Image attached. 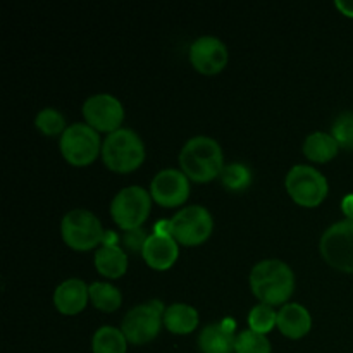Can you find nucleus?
<instances>
[{
  "label": "nucleus",
  "mask_w": 353,
  "mask_h": 353,
  "mask_svg": "<svg viewBox=\"0 0 353 353\" xmlns=\"http://www.w3.org/2000/svg\"><path fill=\"white\" fill-rule=\"evenodd\" d=\"M340 152V145L336 143L333 137L330 133H323V131H317V133L309 134L303 141V154L309 161L317 162V164H324V162H330L331 159H334Z\"/></svg>",
  "instance_id": "20"
},
{
  "label": "nucleus",
  "mask_w": 353,
  "mask_h": 353,
  "mask_svg": "<svg viewBox=\"0 0 353 353\" xmlns=\"http://www.w3.org/2000/svg\"><path fill=\"white\" fill-rule=\"evenodd\" d=\"M83 116L90 128L110 134L121 130V124L124 121V107L116 97L109 93H99V95L90 97L83 103Z\"/></svg>",
  "instance_id": "11"
},
{
  "label": "nucleus",
  "mask_w": 353,
  "mask_h": 353,
  "mask_svg": "<svg viewBox=\"0 0 353 353\" xmlns=\"http://www.w3.org/2000/svg\"><path fill=\"white\" fill-rule=\"evenodd\" d=\"M234 323L226 319L221 324H210L203 327L199 336V347L202 353H233L236 338L233 334Z\"/></svg>",
  "instance_id": "16"
},
{
  "label": "nucleus",
  "mask_w": 353,
  "mask_h": 353,
  "mask_svg": "<svg viewBox=\"0 0 353 353\" xmlns=\"http://www.w3.org/2000/svg\"><path fill=\"white\" fill-rule=\"evenodd\" d=\"M61 154L74 168H86L92 164L100 154L99 131L88 124H72L61 137Z\"/></svg>",
  "instance_id": "10"
},
{
  "label": "nucleus",
  "mask_w": 353,
  "mask_h": 353,
  "mask_svg": "<svg viewBox=\"0 0 353 353\" xmlns=\"http://www.w3.org/2000/svg\"><path fill=\"white\" fill-rule=\"evenodd\" d=\"M90 300L93 307L102 312H116L123 303V295L109 283H93L90 286Z\"/></svg>",
  "instance_id": "22"
},
{
  "label": "nucleus",
  "mask_w": 353,
  "mask_h": 353,
  "mask_svg": "<svg viewBox=\"0 0 353 353\" xmlns=\"http://www.w3.org/2000/svg\"><path fill=\"white\" fill-rule=\"evenodd\" d=\"M62 240L76 252H90L105 241V231L95 214L85 209L68 212L61 224Z\"/></svg>",
  "instance_id": "4"
},
{
  "label": "nucleus",
  "mask_w": 353,
  "mask_h": 353,
  "mask_svg": "<svg viewBox=\"0 0 353 353\" xmlns=\"http://www.w3.org/2000/svg\"><path fill=\"white\" fill-rule=\"evenodd\" d=\"M179 165L193 183H210L224 169L223 148L214 138L195 137L179 152Z\"/></svg>",
  "instance_id": "2"
},
{
  "label": "nucleus",
  "mask_w": 353,
  "mask_h": 353,
  "mask_svg": "<svg viewBox=\"0 0 353 353\" xmlns=\"http://www.w3.org/2000/svg\"><path fill=\"white\" fill-rule=\"evenodd\" d=\"M34 126L45 137H57V134H64L65 128V119L59 110L47 107V109L40 110L37 114V119H34Z\"/></svg>",
  "instance_id": "24"
},
{
  "label": "nucleus",
  "mask_w": 353,
  "mask_h": 353,
  "mask_svg": "<svg viewBox=\"0 0 353 353\" xmlns=\"http://www.w3.org/2000/svg\"><path fill=\"white\" fill-rule=\"evenodd\" d=\"M321 255L333 269L353 274V219H343L324 231Z\"/></svg>",
  "instance_id": "8"
},
{
  "label": "nucleus",
  "mask_w": 353,
  "mask_h": 353,
  "mask_svg": "<svg viewBox=\"0 0 353 353\" xmlns=\"http://www.w3.org/2000/svg\"><path fill=\"white\" fill-rule=\"evenodd\" d=\"M95 268L103 278L117 279L126 274L128 271V257L126 252L117 245L103 241L102 247L95 254Z\"/></svg>",
  "instance_id": "18"
},
{
  "label": "nucleus",
  "mask_w": 353,
  "mask_h": 353,
  "mask_svg": "<svg viewBox=\"0 0 353 353\" xmlns=\"http://www.w3.org/2000/svg\"><path fill=\"white\" fill-rule=\"evenodd\" d=\"M276 323H278V314L271 305H265V303H259L248 314V326L255 333L268 334L276 326Z\"/></svg>",
  "instance_id": "25"
},
{
  "label": "nucleus",
  "mask_w": 353,
  "mask_h": 353,
  "mask_svg": "<svg viewBox=\"0 0 353 353\" xmlns=\"http://www.w3.org/2000/svg\"><path fill=\"white\" fill-rule=\"evenodd\" d=\"M102 159L107 168L119 174L133 172L143 164L145 145L133 130L114 131L102 145Z\"/></svg>",
  "instance_id": "3"
},
{
  "label": "nucleus",
  "mask_w": 353,
  "mask_h": 353,
  "mask_svg": "<svg viewBox=\"0 0 353 353\" xmlns=\"http://www.w3.org/2000/svg\"><path fill=\"white\" fill-rule=\"evenodd\" d=\"M190 62L200 74H217L228 64L226 45L216 37L196 38L190 47Z\"/></svg>",
  "instance_id": "13"
},
{
  "label": "nucleus",
  "mask_w": 353,
  "mask_h": 353,
  "mask_svg": "<svg viewBox=\"0 0 353 353\" xmlns=\"http://www.w3.org/2000/svg\"><path fill=\"white\" fill-rule=\"evenodd\" d=\"M334 6H336V9L340 10L343 16L352 17L353 19V0H336Z\"/></svg>",
  "instance_id": "29"
},
{
  "label": "nucleus",
  "mask_w": 353,
  "mask_h": 353,
  "mask_svg": "<svg viewBox=\"0 0 353 353\" xmlns=\"http://www.w3.org/2000/svg\"><path fill=\"white\" fill-rule=\"evenodd\" d=\"M250 288L265 305H283L295 290V276L288 264L278 259L262 261L252 269Z\"/></svg>",
  "instance_id": "1"
},
{
  "label": "nucleus",
  "mask_w": 353,
  "mask_h": 353,
  "mask_svg": "<svg viewBox=\"0 0 353 353\" xmlns=\"http://www.w3.org/2000/svg\"><path fill=\"white\" fill-rule=\"evenodd\" d=\"M90 299V286L81 279H68L55 288L54 305L64 316H76L83 312Z\"/></svg>",
  "instance_id": "15"
},
{
  "label": "nucleus",
  "mask_w": 353,
  "mask_h": 353,
  "mask_svg": "<svg viewBox=\"0 0 353 353\" xmlns=\"http://www.w3.org/2000/svg\"><path fill=\"white\" fill-rule=\"evenodd\" d=\"M148 236L150 234H147L143 228H138V230L124 231V234L121 236V243H123L124 250L131 252V254H138V252H143Z\"/></svg>",
  "instance_id": "28"
},
{
  "label": "nucleus",
  "mask_w": 353,
  "mask_h": 353,
  "mask_svg": "<svg viewBox=\"0 0 353 353\" xmlns=\"http://www.w3.org/2000/svg\"><path fill=\"white\" fill-rule=\"evenodd\" d=\"M150 195L154 202L161 207H168V209L179 207L188 200L190 179L183 171L164 169L152 179Z\"/></svg>",
  "instance_id": "12"
},
{
  "label": "nucleus",
  "mask_w": 353,
  "mask_h": 353,
  "mask_svg": "<svg viewBox=\"0 0 353 353\" xmlns=\"http://www.w3.org/2000/svg\"><path fill=\"white\" fill-rule=\"evenodd\" d=\"M164 326L172 334H190L199 326V312L186 303H172L164 312Z\"/></svg>",
  "instance_id": "19"
},
{
  "label": "nucleus",
  "mask_w": 353,
  "mask_h": 353,
  "mask_svg": "<svg viewBox=\"0 0 353 353\" xmlns=\"http://www.w3.org/2000/svg\"><path fill=\"white\" fill-rule=\"evenodd\" d=\"M285 186L293 202L307 209L319 207L330 192V185L323 172L310 165H295L290 169Z\"/></svg>",
  "instance_id": "5"
},
{
  "label": "nucleus",
  "mask_w": 353,
  "mask_h": 353,
  "mask_svg": "<svg viewBox=\"0 0 353 353\" xmlns=\"http://www.w3.org/2000/svg\"><path fill=\"white\" fill-rule=\"evenodd\" d=\"M214 221L209 210L202 205L185 207L168 223V233L185 247H196L209 240Z\"/></svg>",
  "instance_id": "6"
},
{
  "label": "nucleus",
  "mask_w": 353,
  "mask_h": 353,
  "mask_svg": "<svg viewBox=\"0 0 353 353\" xmlns=\"http://www.w3.org/2000/svg\"><path fill=\"white\" fill-rule=\"evenodd\" d=\"M234 353H271V341L265 334L247 330L236 336Z\"/></svg>",
  "instance_id": "26"
},
{
  "label": "nucleus",
  "mask_w": 353,
  "mask_h": 353,
  "mask_svg": "<svg viewBox=\"0 0 353 353\" xmlns=\"http://www.w3.org/2000/svg\"><path fill=\"white\" fill-rule=\"evenodd\" d=\"M164 307L159 300L143 303L126 314L121 331L133 345H147L157 338L164 324Z\"/></svg>",
  "instance_id": "9"
},
{
  "label": "nucleus",
  "mask_w": 353,
  "mask_h": 353,
  "mask_svg": "<svg viewBox=\"0 0 353 353\" xmlns=\"http://www.w3.org/2000/svg\"><path fill=\"white\" fill-rule=\"evenodd\" d=\"M150 209V193L140 186H128L114 196L110 203V216L121 230H138L147 221Z\"/></svg>",
  "instance_id": "7"
},
{
  "label": "nucleus",
  "mask_w": 353,
  "mask_h": 353,
  "mask_svg": "<svg viewBox=\"0 0 353 353\" xmlns=\"http://www.w3.org/2000/svg\"><path fill=\"white\" fill-rule=\"evenodd\" d=\"M221 183L226 190L233 193L245 192L252 183V171L241 162H234V164L224 165L223 172H221Z\"/></svg>",
  "instance_id": "23"
},
{
  "label": "nucleus",
  "mask_w": 353,
  "mask_h": 353,
  "mask_svg": "<svg viewBox=\"0 0 353 353\" xmlns=\"http://www.w3.org/2000/svg\"><path fill=\"white\" fill-rule=\"evenodd\" d=\"M281 334L290 340H300L307 336L312 327V319L305 307L299 303H286L278 312V323H276Z\"/></svg>",
  "instance_id": "17"
},
{
  "label": "nucleus",
  "mask_w": 353,
  "mask_h": 353,
  "mask_svg": "<svg viewBox=\"0 0 353 353\" xmlns=\"http://www.w3.org/2000/svg\"><path fill=\"white\" fill-rule=\"evenodd\" d=\"M93 353H126L128 340L124 333L117 327L103 326L97 330L92 338Z\"/></svg>",
  "instance_id": "21"
},
{
  "label": "nucleus",
  "mask_w": 353,
  "mask_h": 353,
  "mask_svg": "<svg viewBox=\"0 0 353 353\" xmlns=\"http://www.w3.org/2000/svg\"><path fill=\"white\" fill-rule=\"evenodd\" d=\"M141 255L148 268L155 271H168L179 257L178 241L169 233H154L148 236Z\"/></svg>",
  "instance_id": "14"
},
{
  "label": "nucleus",
  "mask_w": 353,
  "mask_h": 353,
  "mask_svg": "<svg viewBox=\"0 0 353 353\" xmlns=\"http://www.w3.org/2000/svg\"><path fill=\"white\" fill-rule=\"evenodd\" d=\"M343 212L347 216V219H353V195L347 196L343 200Z\"/></svg>",
  "instance_id": "30"
},
{
  "label": "nucleus",
  "mask_w": 353,
  "mask_h": 353,
  "mask_svg": "<svg viewBox=\"0 0 353 353\" xmlns=\"http://www.w3.org/2000/svg\"><path fill=\"white\" fill-rule=\"evenodd\" d=\"M331 137L336 140L340 148L353 150V112H343L336 117L331 130Z\"/></svg>",
  "instance_id": "27"
}]
</instances>
